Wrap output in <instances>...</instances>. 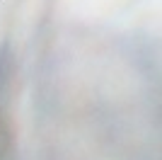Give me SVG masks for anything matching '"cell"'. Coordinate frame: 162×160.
<instances>
[{
    "instance_id": "1",
    "label": "cell",
    "mask_w": 162,
    "mask_h": 160,
    "mask_svg": "<svg viewBox=\"0 0 162 160\" xmlns=\"http://www.w3.org/2000/svg\"><path fill=\"white\" fill-rule=\"evenodd\" d=\"M10 78L12 61L8 49L0 51V160H15V129L10 116Z\"/></svg>"
}]
</instances>
